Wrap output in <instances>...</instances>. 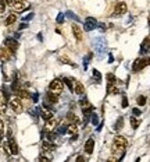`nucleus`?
I'll list each match as a JSON object with an SVG mask.
<instances>
[{
    "mask_svg": "<svg viewBox=\"0 0 150 162\" xmlns=\"http://www.w3.org/2000/svg\"><path fill=\"white\" fill-rule=\"evenodd\" d=\"M120 92V90H118V87L114 84V83H108L107 84V94H110V95H117V94Z\"/></svg>",
    "mask_w": 150,
    "mask_h": 162,
    "instance_id": "nucleus-15",
    "label": "nucleus"
},
{
    "mask_svg": "<svg viewBox=\"0 0 150 162\" xmlns=\"http://www.w3.org/2000/svg\"><path fill=\"white\" fill-rule=\"evenodd\" d=\"M125 147H126V138L122 137V136H117L114 138V141H113L111 150H113V154H118V152H124Z\"/></svg>",
    "mask_w": 150,
    "mask_h": 162,
    "instance_id": "nucleus-1",
    "label": "nucleus"
},
{
    "mask_svg": "<svg viewBox=\"0 0 150 162\" xmlns=\"http://www.w3.org/2000/svg\"><path fill=\"white\" fill-rule=\"evenodd\" d=\"M67 120H68V122H71V123H77V124L79 123L78 116H77L75 113H72V112H69V113L67 115Z\"/></svg>",
    "mask_w": 150,
    "mask_h": 162,
    "instance_id": "nucleus-20",
    "label": "nucleus"
},
{
    "mask_svg": "<svg viewBox=\"0 0 150 162\" xmlns=\"http://www.w3.org/2000/svg\"><path fill=\"white\" fill-rule=\"evenodd\" d=\"M72 83H74V92L77 94V95H84L85 87L82 85V83H79V81H77V80H72Z\"/></svg>",
    "mask_w": 150,
    "mask_h": 162,
    "instance_id": "nucleus-11",
    "label": "nucleus"
},
{
    "mask_svg": "<svg viewBox=\"0 0 150 162\" xmlns=\"http://www.w3.org/2000/svg\"><path fill=\"white\" fill-rule=\"evenodd\" d=\"M38 98H39V96H38V94H35V95H33V101H35V102H38Z\"/></svg>",
    "mask_w": 150,
    "mask_h": 162,
    "instance_id": "nucleus-49",
    "label": "nucleus"
},
{
    "mask_svg": "<svg viewBox=\"0 0 150 162\" xmlns=\"http://www.w3.org/2000/svg\"><path fill=\"white\" fill-rule=\"evenodd\" d=\"M46 130L47 132H51V130L57 129L58 127V119H56V117H51V119H49L47 122H46Z\"/></svg>",
    "mask_w": 150,
    "mask_h": 162,
    "instance_id": "nucleus-10",
    "label": "nucleus"
},
{
    "mask_svg": "<svg viewBox=\"0 0 150 162\" xmlns=\"http://www.w3.org/2000/svg\"><path fill=\"white\" fill-rule=\"evenodd\" d=\"M107 80L110 81V83H115V81H117V78H115V75L113 74V73H108V74H107Z\"/></svg>",
    "mask_w": 150,
    "mask_h": 162,
    "instance_id": "nucleus-32",
    "label": "nucleus"
},
{
    "mask_svg": "<svg viewBox=\"0 0 150 162\" xmlns=\"http://www.w3.org/2000/svg\"><path fill=\"white\" fill-rule=\"evenodd\" d=\"M39 159H40V161H43V162L50 161V158H49V156H46V155H40V156H39Z\"/></svg>",
    "mask_w": 150,
    "mask_h": 162,
    "instance_id": "nucleus-40",
    "label": "nucleus"
},
{
    "mask_svg": "<svg viewBox=\"0 0 150 162\" xmlns=\"http://www.w3.org/2000/svg\"><path fill=\"white\" fill-rule=\"evenodd\" d=\"M6 0H2V6H0V10H2V13H4V10H6Z\"/></svg>",
    "mask_w": 150,
    "mask_h": 162,
    "instance_id": "nucleus-37",
    "label": "nucleus"
},
{
    "mask_svg": "<svg viewBox=\"0 0 150 162\" xmlns=\"http://www.w3.org/2000/svg\"><path fill=\"white\" fill-rule=\"evenodd\" d=\"M42 148H43L45 151H49V152H51V151L56 150V145L51 144V141H49V143H47V141H45V143L42 144Z\"/></svg>",
    "mask_w": 150,
    "mask_h": 162,
    "instance_id": "nucleus-19",
    "label": "nucleus"
},
{
    "mask_svg": "<svg viewBox=\"0 0 150 162\" xmlns=\"http://www.w3.org/2000/svg\"><path fill=\"white\" fill-rule=\"evenodd\" d=\"M67 14H63V13H60V14L57 15V18H56V21L58 22V24H61V22H64V18H66Z\"/></svg>",
    "mask_w": 150,
    "mask_h": 162,
    "instance_id": "nucleus-31",
    "label": "nucleus"
},
{
    "mask_svg": "<svg viewBox=\"0 0 150 162\" xmlns=\"http://www.w3.org/2000/svg\"><path fill=\"white\" fill-rule=\"evenodd\" d=\"M46 138H47V141H54L56 136H54L53 133H47V134H46Z\"/></svg>",
    "mask_w": 150,
    "mask_h": 162,
    "instance_id": "nucleus-35",
    "label": "nucleus"
},
{
    "mask_svg": "<svg viewBox=\"0 0 150 162\" xmlns=\"http://www.w3.org/2000/svg\"><path fill=\"white\" fill-rule=\"evenodd\" d=\"M149 42H150V38H146V39L143 41V43H142V46H141V55H144L147 51H150Z\"/></svg>",
    "mask_w": 150,
    "mask_h": 162,
    "instance_id": "nucleus-17",
    "label": "nucleus"
},
{
    "mask_svg": "<svg viewBox=\"0 0 150 162\" xmlns=\"http://www.w3.org/2000/svg\"><path fill=\"white\" fill-rule=\"evenodd\" d=\"M84 161V156H78V158H77V162H82Z\"/></svg>",
    "mask_w": 150,
    "mask_h": 162,
    "instance_id": "nucleus-48",
    "label": "nucleus"
},
{
    "mask_svg": "<svg viewBox=\"0 0 150 162\" xmlns=\"http://www.w3.org/2000/svg\"><path fill=\"white\" fill-rule=\"evenodd\" d=\"M10 106H11V109L15 112V113H21V112H22V103H21V101H20V96L11 99Z\"/></svg>",
    "mask_w": 150,
    "mask_h": 162,
    "instance_id": "nucleus-5",
    "label": "nucleus"
},
{
    "mask_svg": "<svg viewBox=\"0 0 150 162\" xmlns=\"http://www.w3.org/2000/svg\"><path fill=\"white\" fill-rule=\"evenodd\" d=\"M6 3H7V6H14L15 2H13V0H6Z\"/></svg>",
    "mask_w": 150,
    "mask_h": 162,
    "instance_id": "nucleus-43",
    "label": "nucleus"
},
{
    "mask_svg": "<svg viewBox=\"0 0 150 162\" xmlns=\"http://www.w3.org/2000/svg\"><path fill=\"white\" fill-rule=\"evenodd\" d=\"M77 130H78V127H77V123H71L68 126V133L69 134H75L77 133Z\"/></svg>",
    "mask_w": 150,
    "mask_h": 162,
    "instance_id": "nucleus-25",
    "label": "nucleus"
},
{
    "mask_svg": "<svg viewBox=\"0 0 150 162\" xmlns=\"http://www.w3.org/2000/svg\"><path fill=\"white\" fill-rule=\"evenodd\" d=\"M149 24H150V15H149Z\"/></svg>",
    "mask_w": 150,
    "mask_h": 162,
    "instance_id": "nucleus-51",
    "label": "nucleus"
},
{
    "mask_svg": "<svg viewBox=\"0 0 150 162\" xmlns=\"http://www.w3.org/2000/svg\"><path fill=\"white\" fill-rule=\"evenodd\" d=\"M49 90H50L51 92L60 95V94L63 92V90H64L63 81H60V80H53V81L50 83V85H49Z\"/></svg>",
    "mask_w": 150,
    "mask_h": 162,
    "instance_id": "nucleus-4",
    "label": "nucleus"
},
{
    "mask_svg": "<svg viewBox=\"0 0 150 162\" xmlns=\"http://www.w3.org/2000/svg\"><path fill=\"white\" fill-rule=\"evenodd\" d=\"M92 123L95 124V126L99 123V117H97V115H92Z\"/></svg>",
    "mask_w": 150,
    "mask_h": 162,
    "instance_id": "nucleus-36",
    "label": "nucleus"
},
{
    "mask_svg": "<svg viewBox=\"0 0 150 162\" xmlns=\"http://www.w3.org/2000/svg\"><path fill=\"white\" fill-rule=\"evenodd\" d=\"M93 148H95V140H93V138H89V140L85 143V152H86V154H92Z\"/></svg>",
    "mask_w": 150,
    "mask_h": 162,
    "instance_id": "nucleus-14",
    "label": "nucleus"
},
{
    "mask_svg": "<svg viewBox=\"0 0 150 162\" xmlns=\"http://www.w3.org/2000/svg\"><path fill=\"white\" fill-rule=\"evenodd\" d=\"M113 62H114V57H113V55H108V63H113Z\"/></svg>",
    "mask_w": 150,
    "mask_h": 162,
    "instance_id": "nucleus-42",
    "label": "nucleus"
},
{
    "mask_svg": "<svg viewBox=\"0 0 150 162\" xmlns=\"http://www.w3.org/2000/svg\"><path fill=\"white\" fill-rule=\"evenodd\" d=\"M150 66V57H139V59H136L135 62H133V66H132V70L135 73L141 71L142 69H144V67Z\"/></svg>",
    "mask_w": 150,
    "mask_h": 162,
    "instance_id": "nucleus-3",
    "label": "nucleus"
},
{
    "mask_svg": "<svg viewBox=\"0 0 150 162\" xmlns=\"http://www.w3.org/2000/svg\"><path fill=\"white\" fill-rule=\"evenodd\" d=\"M4 45H6L7 48H9L10 51H13V52H15L18 49V42L15 41V39H13V38H6V39H4Z\"/></svg>",
    "mask_w": 150,
    "mask_h": 162,
    "instance_id": "nucleus-9",
    "label": "nucleus"
},
{
    "mask_svg": "<svg viewBox=\"0 0 150 162\" xmlns=\"http://www.w3.org/2000/svg\"><path fill=\"white\" fill-rule=\"evenodd\" d=\"M0 133H2V138H3L4 137V123L3 122L0 123Z\"/></svg>",
    "mask_w": 150,
    "mask_h": 162,
    "instance_id": "nucleus-39",
    "label": "nucleus"
},
{
    "mask_svg": "<svg viewBox=\"0 0 150 162\" xmlns=\"http://www.w3.org/2000/svg\"><path fill=\"white\" fill-rule=\"evenodd\" d=\"M122 108H128V99L125 96L122 98Z\"/></svg>",
    "mask_w": 150,
    "mask_h": 162,
    "instance_id": "nucleus-41",
    "label": "nucleus"
},
{
    "mask_svg": "<svg viewBox=\"0 0 150 162\" xmlns=\"http://www.w3.org/2000/svg\"><path fill=\"white\" fill-rule=\"evenodd\" d=\"M149 52H150V51H149Z\"/></svg>",
    "mask_w": 150,
    "mask_h": 162,
    "instance_id": "nucleus-52",
    "label": "nucleus"
},
{
    "mask_svg": "<svg viewBox=\"0 0 150 162\" xmlns=\"http://www.w3.org/2000/svg\"><path fill=\"white\" fill-rule=\"evenodd\" d=\"M60 63H66V64H69L71 67H77V63L71 62V60H69L67 56H60Z\"/></svg>",
    "mask_w": 150,
    "mask_h": 162,
    "instance_id": "nucleus-21",
    "label": "nucleus"
},
{
    "mask_svg": "<svg viewBox=\"0 0 150 162\" xmlns=\"http://www.w3.org/2000/svg\"><path fill=\"white\" fill-rule=\"evenodd\" d=\"M33 15H35V14H33V13H29V14H28V15H25V17H22V21H31V20H32V18H33Z\"/></svg>",
    "mask_w": 150,
    "mask_h": 162,
    "instance_id": "nucleus-34",
    "label": "nucleus"
},
{
    "mask_svg": "<svg viewBox=\"0 0 150 162\" xmlns=\"http://www.w3.org/2000/svg\"><path fill=\"white\" fill-rule=\"evenodd\" d=\"M9 59H10V53L3 48V49H2V60L4 62V60H9Z\"/></svg>",
    "mask_w": 150,
    "mask_h": 162,
    "instance_id": "nucleus-27",
    "label": "nucleus"
},
{
    "mask_svg": "<svg viewBox=\"0 0 150 162\" xmlns=\"http://www.w3.org/2000/svg\"><path fill=\"white\" fill-rule=\"evenodd\" d=\"M71 30L74 32V36L77 38V41H82L84 39V30H82V27H79L78 24H72Z\"/></svg>",
    "mask_w": 150,
    "mask_h": 162,
    "instance_id": "nucleus-6",
    "label": "nucleus"
},
{
    "mask_svg": "<svg viewBox=\"0 0 150 162\" xmlns=\"http://www.w3.org/2000/svg\"><path fill=\"white\" fill-rule=\"evenodd\" d=\"M38 39H39L40 42H42V41H43V35H42V34H38Z\"/></svg>",
    "mask_w": 150,
    "mask_h": 162,
    "instance_id": "nucleus-46",
    "label": "nucleus"
},
{
    "mask_svg": "<svg viewBox=\"0 0 150 162\" xmlns=\"http://www.w3.org/2000/svg\"><path fill=\"white\" fill-rule=\"evenodd\" d=\"M92 74H93V77H95V78L97 80V83H99V81L102 80V74H100V71H99V70L93 69V70H92Z\"/></svg>",
    "mask_w": 150,
    "mask_h": 162,
    "instance_id": "nucleus-26",
    "label": "nucleus"
},
{
    "mask_svg": "<svg viewBox=\"0 0 150 162\" xmlns=\"http://www.w3.org/2000/svg\"><path fill=\"white\" fill-rule=\"evenodd\" d=\"M97 25L96 22V18H93V17H88L86 20H85V31H92L95 30Z\"/></svg>",
    "mask_w": 150,
    "mask_h": 162,
    "instance_id": "nucleus-8",
    "label": "nucleus"
},
{
    "mask_svg": "<svg viewBox=\"0 0 150 162\" xmlns=\"http://www.w3.org/2000/svg\"><path fill=\"white\" fill-rule=\"evenodd\" d=\"M15 20H17V15L14 13H11V14H9V17H7V20L4 22H6V25H11L13 22H15Z\"/></svg>",
    "mask_w": 150,
    "mask_h": 162,
    "instance_id": "nucleus-23",
    "label": "nucleus"
},
{
    "mask_svg": "<svg viewBox=\"0 0 150 162\" xmlns=\"http://www.w3.org/2000/svg\"><path fill=\"white\" fill-rule=\"evenodd\" d=\"M102 127H103V123H100L99 127H97V132H100V130H102Z\"/></svg>",
    "mask_w": 150,
    "mask_h": 162,
    "instance_id": "nucleus-50",
    "label": "nucleus"
},
{
    "mask_svg": "<svg viewBox=\"0 0 150 162\" xmlns=\"http://www.w3.org/2000/svg\"><path fill=\"white\" fill-rule=\"evenodd\" d=\"M14 7L17 11H22V10H25L27 9V6H25V3H24V0H15V3H14Z\"/></svg>",
    "mask_w": 150,
    "mask_h": 162,
    "instance_id": "nucleus-16",
    "label": "nucleus"
},
{
    "mask_svg": "<svg viewBox=\"0 0 150 162\" xmlns=\"http://www.w3.org/2000/svg\"><path fill=\"white\" fill-rule=\"evenodd\" d=\"M46 99H47L49 102H51V103H57L58 102V95L50 91V92L47 94V96H46Z\"/></svg>",
    "mask_w": 150,
    "mask_h": 162,
    "instance_id": "nucleus-18",
    "label": "nucleus"
},
{
    "mask_svg": "<svg viewBox=\"0 0 150 162\" xmlns=\"http://www.w3.org/2000/svg\"><path fill=\"white\" fill-rule=\"evenodd\" d=\"M122 123H124V119H122V117H120V120L114 124V130H121V129H122Z\"/></svg>",
    "mask_w": 150,
    "mask_h": 162,
    "instance_id": "nucleus-28",
    "label": "nucleus"
},
{
    "mask_svg": "<svg viewBox=\"0 0 150 162\" xmlns=\"http://www.w3.org/2000/svg\"><path fill=\"white\" fill-rule=\"evenodd\" d=\"M95 46H96V53L99 57H103L104 53L107 52V43H106V39L104 38H97L93 41Z\"/></svg>",
    "mask_w": 150,
    "mask_h": 162,
    "instance_id": "nucleus-2",
    "label": "nucleus"
},
{
    "mask_svg": "<svg viewBox=\"0 0 150 162\" xmlns=\"http://www.w3.org/2000/svg\"><path fill=\"white\" fill-rule=\"evenodd\" d=\"M9 147H10V152H11L13 155H18L20 148H18V145H17V143H15L14 138H10L9 140Z\"/></svg>",
    "mask_w": 150,
    "mask_h": 162,
    "instance_id": "nucleus-12",
    "label": "nucleus"
},
{
    "mask_svg": "<svg viewBox=\"0 0 150 162\" xmlns=\"http://www.w3.org/2000/svg\"><path fill=\"white\" fill-rule=\"evenodd\" d=\"M24 28H27V24H25V22H22V24L20 25V30H24Z\"/></svg>",
    "mask_w": 150,
    "mask_h": 162,
    "instance_id": "nucleus-45",
    "label": "nucleus"
},
{
    "mask_svg": "<svg viewBox=\"0 0 150 162\" xmlns=\"http://www.w3.org/2000/svg\"><path fill=\"white\" fill-rule=\"evenodd\" d=\"M115 161H118V158H115V156H110L108 158V162H115Z\"/></svg>",
    "mask_w": 150,
    "mask_h": 162,
    "instance_id": "nucleus-44",
    "label": "nucleus"
},
{
    "mask_svg": "<svg viewBox=\"0 0 150 162\" xmlns=\"http://www.w3.org/2000/svg\"><path fill=\"white\" fill-rule=\"evenodd\" d=\"M136 102H138V105H144V103H146V96H143V95L138 96Z\"/></svg>",
    "mask_w": 150,
    "mask_h": 162,
    "instance_id": "nucleus-30",
    "label": "nucleus"
},
{
    "mask_svg": "<svg viewBox=\"0 0 150 162\" xmlns=\"http://www.w3.org/2000/svg\"><path fill=\"white\" fill-rule=\"evenodd\" d=\"M67 15H68V17L71 18V20H75V21H79V18L77 17V15H75L72 11H67Z\"/></svg>",
    "mask_w": 150,
    "mask_h": 162,
    "instance_id": "nucleus-33",
    "label": "nucleus"
},
{
    "mask_svg": "<svg viewBox=\"0 0 150 162\" xmlns=\"http://www.w3.org/2000/svg\"><path fill=\"white\" fill-rule=\"evenodd\" d=\"M40 112H42V117L45 120H49V119H51V117H54L51 109H47V106H43V108L40 109Z\"/></svg>",
    "mask_w": 150,
    "mask_h": 162,
    "instance_id": "nucleus-13",
    "label": "nucleus"
},
{
    "mask_svg": "<svg viewBox=\"0 0 150 162\" xmlns=\"http://www.w3.org/2000/svg\"><path fill=\"white\" fill-rule=\"evenodd\" d=\"M132 115H135V116H139V115H141V109L133 108V109H132Z\"/></svg>",
    "mask_w": 150,
    "mask_h": 162,
    "instance_id": "nucleus-38",
    "label": "nucleus"
},
{
    "mask_svg": "<svg viewBox=\"0 0 150 162\" xmlns=\"http://www.w3.org/2000/svg\"><path fill=\"white\" fill-rule=\"evenodd\" d=\"M57 133H58V134H66V133H68V127H66V126H58V127H57Z\"/></svg>",
    "mask_w": 150,
    "mask_h": 162,
    "instance_id": "nucleus-29",
    "label": "nucleus"
},
{
    "mask_svg": "<svg viewBox=\"0 0 150 162\" xmlns=\"http://www.w3.org/2000/svg\"><path fill=\"white\" fill-rule=\"evenodd\" d=\"M99 27H100V30H102V31L106 30V25H104V24H99Z\"/></svg>",
    "mask_w": 150,
    "mask_h": 162,
    "instance_id": "nucleus-47",
    "label": "nucleus"
},
{
    "mask_svg": "<svg viewBox=\"0 0 150 162\" xmlns=\"http://www.w3.org/2000/svg\"><path fill=\"white\" fill-rule=\"evenodd\" d=\"M129 122H131V126H132V129H138L139 127V124H141V120H138V119H135V117H131L129 119Z\"/></svg>",
    "mask_w": 150,
    "mask_h": 162,
    "instance_id": "nucleus-24",
    "label": "nucleus"
},
{
    "mask_svg": "<svg viewBox=\"0 0 150 162\" xmlns=\"http://www.w3.org/2000/svg\"><path fill=\"white\" fill-rule=\"evenodd\" d=\"M126 10H128V7H126V3H124V2H120V3L115 4V9H114V14L115 15H122L126 13Z\"/></svg>",
    "mask_w": 150,
    "mask_h": 162,
    "instance_id": "nucleus-7",
    "label": "nucleus"
},
{
    "mask_svg": "<svg viewBox=\"0 0 150 162\" xmlns=\"http://www.w3.org/2000/svg\"><path fill=\"white\" fill-rule=\"evenodd\" d=\"M15 94H17V96H20V98H22V99L29 98V94H28V91H25V90H17Z\"/></svg>",
    "mask_w": 150,
    "mask_h": 162,
    "instance_id": "nucleus-22",
    "label": "nucleus"
}]
</instances>
